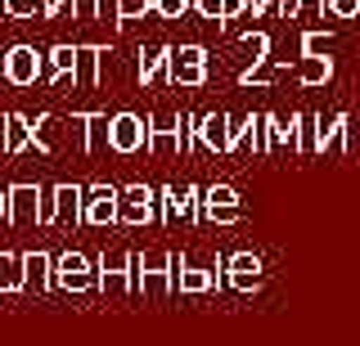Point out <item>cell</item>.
Masks as SVG:
<instances>
[{"label": "cell", "mask_w": 360, "mask_h": 346, "mask_svg": "<svg viewBox=\"0 0 360 346\" xmlns=\"http://www.w3.org/2000/svg\"><path fill=\"white\" fill-rule=\"evenodd\" d=\"M77 59H82V46H54L50 50V72H45V76H50L54 86H59L63 76L77 81Z\"/></svg>", "instance_id": "cell-20"}, {"label": "cell", "mask_w": 360, "mask_h": 346, "mask_svg": "<svg viewBox=\"0 0 360 346\" xmlns=\"http://www.w3.org/2000/svg\"><path fill=\"white\" fill-rule=\"evenodd\" d=\"M41 121H27L22 113H9L5 117V153L14 158V153H22V149H41V153H50V140L41 135Z\"/></svg>", "instance_id": "cell-11"}, {"label": "cell", "mask_w": 360, "mask_h": 346, "mask_svg": "<svg viewBox=\"0 0 360 346\" xmlns=\"http://www.w3.org/2000/svg\"><path fill=\"white\" fill-rule=\"evenodd\" d=\"M99 284L95 274V261L82 252H63L59 261H54V288H63V293H90V288Z\"/></svg>", "instance_id": "cell-2"}, {"label": "cell", "mask_w": 360, "mask_h": 346, "mask_svg": "<svg viewBox=\"0 0 360 346\" xmlns=\"http://www.w3.org/2000/svg\"><path fill=\"white\" fill-rule=\"evenodd\" d=\"M162 198H167V211H172V220H180V216L194 220V216H198V203H202L194 185H167Z\"/></svg>", "instance_id": "cell-15"}, {"label": "cell", "mask_w": 360, "mask_h": 346, "mask_svg": "<svg viewBox=\"0 0 360 346\" xmlns=\"http://www.w3.org/2000/svg\"><path fill=\"white\" fill-rule=\"evenodd\" d=\"M194 9L202 18H217V23H221V0H194Z\"/></svg>", "instance_id": "cell-32"}, {"label": "cell", "mask_w": 360, "mask_h": 346, "mask_svg": "<svg viewBox=\"0 0 360 346\" xmlns=\"http://www.w3.org/2000/svg\"><path fill=\"white\" fill-rule=\"evenodd\" d=\"M41 225H54V185H41Z\"/></svg>", "instance_id": "cell-28"}, {"label": "cell", "mask_w": 360, "mask_h": 346, "mask_svg": "<svg viewBox=\"0 0 360 346\" xmlns=\"http://www.w3.org/2000/svg\"><path fill=\"white\" fill-rule=\"evenodd\" d=\"M189 126L194 117H158L149 121V153H185L189 149Z\"/></svg>", "instance_id": "cell-6"}, {"label": "cell", "mask_w": 360, "mask_h": 346, "mask_svg": "<svg viewBox=\"0 0 360 346\" xmlns=\"http://www.w3.org/2000/svg\"><path fill=\"white\" fill-rule=\"evenodd\" d=\"M311 46H315V36H307V59H302L297 76H302L307 86H324V81H329V72H333V63L324 59V54H315Z\"/></svg>", "instance_id": "cell-23"}, {"label": "cell", "mask_w": 360, "mask_h": 346, "mask_svg": "<svg viewBox=\"0 0 360 346\" xmlns=\"http://www.w3.org/2000/svg\"><path fill=\"white\" fill-rule=\"evenodd\" d=\"M108 149L112 153H140L149 149V121L135 113H112L108 117Z\"/></svg>", "instance_id": "cell-3"}, {"label": "cell", "mask_w": 360, "mask_h": 346, "mask_svg": "<svg viewBox=\"0 0 360 346\" xmlns=\"http://www.w3.org/2000/svg\"><path fill=\"white\" fill-rule=\"evenodd\" d=\"M225 284L234 288V293H257V288L266 284V265L257 252H230L225 256Z\"/></svg>", "instance_id": "cell-5"}, {"label": "cell", "mask_w": 360, "mask_h": 346, "mask_svg": "<svg viewBox=\"0 0 360 346\" xmlns=\"http://www.w3.org/2000/svg\"><path fill=\"white\" fill-rule=\"evenodd\" d=\"M0 153H5V126H0Z\"/></svg>", "instance_id": "cell-37"}, {"label": "cell", "mask_w": 360, "mask_h": 346, "mask_svg": "<svg viewBox=\"0 0 360 346\" xmlns=\"http://www.w3.org/2000/svg\"><path fill=\"white\" fill-rule=\"evenodd\" d=\"M202 216L217 220V225H234V220L243 216L239 194H234L230 185H212V189H202Z\"/></svg>", "instance_id": "cell-12"}, {"label": "cell", "mask_w": 360, "mask_h": 346, "mask_svg": "<svg viewBox=\"0 0 360 346\" xmlns=\"http://www.w3.org/2000/svg\"><path fill=\"white\" fill-rule=\"evenodd\" d=\"M167 72H172V50L158 46L149 54H140V81L153 86V81H167Z\"/></svg>", "instance_id": "cell-21"}, {"label": "cell", "mask_w": 360, "mask_h": 346, "mask_svg": "<svg viewBox=\"0 0 360 346\" xmlns=\"http://www.w3.org/2000/svg\"><path fill=\"white\" fill-rule=\"evenodd\" d=\"M135 293L172 297L176 293V256H167V252H135Z\"/></svg>", "instance_id": "cell-1"}, {"label": "cell", "mask_w": 360, "mask_h": 346, "mask_svg": "<svg viewBox=\"0 0 360 346\" xmlns=\"http://www.w3.org/2000/svg\"><path fill=\"white\" fill-rule=\"evenodd\" d=\"M248 5H252V0H221V23H230V18H239Z\"/></svg>", "instance_id": "cell-30"}, {"label": "cell", "mask_w": 360, "mask_h": 346, "mask_svg": "<svg viewBox=\"0 0 360 346\" xmlns=\"http://www.w3.org/2000/svg\"><path fill=\"white\" fill-rule=\"evenodd\" d=\"M117 203H122V225H153L158 220V194L149 185L117 189Z\"/></svg>", "instance_id": "cell-8"}, {"label": "cell", "mask_w": 360, "mask_h": 346, "mask_svg": "<svg viewBox=\"0 0 360 346\" xmlns=\"http://www.w3.org/2000/svg\"><path fill=\"white\" fill-rule=\"evenodd\" d=\"M99 288L104 293H135V252H108L99 261Z\"/></svg>", "instance_id": "cell-9"}, {"label": "cell", "mask_w": 360, "mask_h": 346, "mask_svg": "<svg viewBox=\"0 0 360 346\" xmlns=\"http://www.w3.org/2000/svg\"><path fill=\"white\" fill-rule=\"evenodd\" d=\"M194 9V0H153V14L158 18H185Z\"/></svg>", "instance_id": "cell-26"}, {"label": "cell", "mask_w": 360, "mask_h": 346, "mask_svg": "<svg viewBox=\"0 0 360 346\" xmlns=\"http://www.w3.org/2000/svg\"><path fill=\"white\" fill-rule=\"evenodd\" d=\"M329 5V14H338V18H356L360 14V0H324Z\"/></svg>", "instance_id": "cell-29"}, {"label": "cell", "mask_w": 360, "mask_h": 346, "mask_svg": "<svg viewBox=\"0 0 360 346\" xmlns=\"http://www.w3.org/2000/svg\"><path fill=\"white\" fill-rule=\"evenodd\" d=\"M41 72H45V63H41L37 46H9L5 50V81L9 86H32Z\"/></svg>", "instance_id": "cell-10"}, {"label": "cell", "mask_w": 360, "mask_h": 346, "mask_svg": "<svg viewBox=\"0 0 360 346\" xmlns=\"http://www.w3.org/2000/svg\"><path fill=\"white\" fill-rule=\"evenodd\" d=\"M22 274H27V288H54V256L50 252H22Z\"/></svg>", "instance_id": "cell-16"}, {"label": "cell", "mask_w": 360, "mask_h": 346, "mask_svg": "<svg viewBox=\"0 0 360 346\" xmlns=\"http://www.w3.org/2000/svg\"><path fill=\"white\" fill-rule=\"evenodd\" d=\"M217 284H221L217 270H198V265L176 261V293H212Z\"/></svg>", "instance_id": "cell-17"}, {"label": "cell", "mask_w": 360, "mask_h": 346, "mask_svg": "<svg viewBox=\"0 0 360 346\" xmlns=\"http://www.w3.org/2000/svg\"><path fill=\"white\" fill-rule=\"evenodd\" d=\"M167 81L180 86V91H194V86L207 81V50L202 46H180L172 50V72H167Z\"/></svg>", "instance_id": "cell-4"}, {"label": "cell", "mask_w": 360, "mask_h": 346, "mask_svg": "<svg viewBox=\"0 0 360 346\" xmlns=\"http://www.w3.org/2000/svg\"><path fill=\"white\" fill-rule=\"evenodd\" d=\"M122 220V203H117V189L108 185H95L86 189V203H82V225H95V229H108Z\"/></svg>", "instance_id": "cell-7"}, {"label": "cell", "mask_w": 360, "mask_h": 346, "mask_svg": "<svg viewBox=\"0 0 360 346\" xmlns=\"http://www.w3.org/2000/svg\"><path fill=\"white\" fill-rule=\"evenodd\" d=\"M9 225H41V189L9 185Z\"/></svg>", "instance_id": "cell-13"}, {"label": "cell", "mask_w": 360, "mask_h": 346, "mask_svg": "<svg viewBox=\"0 0 360 346\" xmlns=\"http://www.w3.org/2000/svg\"><path fill=\"white\" fill-rule=\"evenodd\" d=\"M99 59H104V50H99V46H82V59H77V81H72V86L95 91V81H99Z\"/></svg>", "instance_id": "cell-24"}, {"label": "cell", "mask_w": 360, "mask_h": 346, "mask_svg": "<svg viewBox=\"0 0 360 346\" xmlns=\"http://www.w3.org/2000/svg\"><path fill=\"white\" fill-rule=\"evenodd\" d=\"M72 14L77 18H95V0H72Z\"/></svg>", "instance_id": "cell-35"}, {"label": "cell", "mask_w": 360, "mask_h": 346, "mask_svg": "<svg viewBox=\"0 0 360 346\" xmlns=\"http://www.w3.org/2000/svg\"><path fill=\"white\" fill-rule=\"evenodd\" d=\"M307 0H279V18H302Z\"/></svg>", "instance_id": "cell-31"}, {"label": "cell", "mask_w": 360, "mask_h": 346, "mask_svg": "<svg viewBox=\"0 0 360 346\" xmlns=\"http://www.w3.org/2000/svg\"><path fill=\"white\" fill-rule=\"evenodd\" d=\"M27 274H22V252H0V293H22Z\"/></svg>", "instance_id": "cell-22"}, {"label": "cell", "mask_w": 360, "mask_h": 346, "mask_svg": "<svg viewBox=\"0 0 360 346\" xmlns=\"http://www.w3.org/2000/svg\"><path fill=\"white\" fill-rule=\"evenodd\" d=\"M0 14L5 18H32L37 14V0H0Z\"/></svg>", "instance_id": "cell-27"}, {"label": "cell", "mask_w": 360, "mask_h": 346, "mask_svg": "<svg viewBox=\"0 0 360 346\" xmlns=\"http://www.w3.org/2000/svg\"><path fill=\"white\" fill-rule=\"evenodd\" d=\"M0 220H9V189H0Z\"/></svg>", "instance_id": "cell-36"}, {"label": "cell", "mask_w": 360, "mask_h": 346, "mask_svg": "<svg viewBox=\"0 0 360 346\" xmlns=\"http://www.w3.org/2000/svg\"><path fill=\"white\" fill-rule=\"evenodd\" d=\"M68 5H72V0H45V5H41V14H45V18H59Z\"/></svg>", "instance_id": "cell-34"}, {"label": "cell", "mask_w": 360, "mask_h": 346, "mask_svg": "<svg viewBox=\"0 0 360 346\" xmlns=\"http://www.w3.org/2000/svg\"><path fill=\"white\" fill-rule=\"evenodd\" d=\"M82 203H86V189L54 185V225H59V220H82Z\"/></svg>", "instance_id": "cell-18"}, {"label": "cell", "mask_w": 360, "mask_h": 346, "mask_svg": "<svg viewBox=\"0 0 360 346\" xmlns=\"http://www.w3.org/2000/svg\"><path fill=\"white\" fill-rule=\"evenodd\" d=\"M144 14H153V0H117V23H131Z\"/></svg>", "instance_id": "cell-25"}, {"label": "cell", "mask_w": 360, "mask_h": 346, "mask_svg": "<svg viewBox=\"0 0 360 346\" xmlns=\"http://www.w3.org/2000/svg\"><path fill=\"white\" fill-rule=\"evenodd\" d=\"M347 149V117H333L324 126V117L315 121V153H342Z\"/></svg>", "instance_id": "cell-19"}, {"label": "cell", "mask_w": 360, "mask_h": 346, "mask_svg": "<svg viewBox=\"0 0 360 346\" xmlns=\"http://www.w3.org/2000/svg\"><path fill=\"white\" fill-rule=\"evenodd\" d=\"M95 18H112L117 23V0H95Z\"/></svg>", "instance_id": "cell-33"}, {"label": "cell", "mask_w": 360, "mask_h": 346, "mask_svg": "<svg viewBox=\"0 0 360 346\" xmlns=\"http://www.w3.org/2000/svg\"><path fill=\"white\" fill-rule=\"evenodd\" d=\"M198 140L207 144L212 153H230V140H234L230 117H225V113H207V117H198Z\"/></svg>", "instance_id": "cell-14"}]
</instances>
